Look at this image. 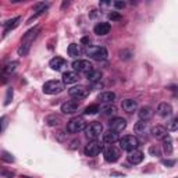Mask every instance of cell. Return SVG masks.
<instances>
[{
  "mask_svg": "<svg viewBox=\"0 0 178 178\" xmlns=\"http://www.w3.org/2000/svg\"><path fill=\"white\" fill-rule=\"evenodd\" d=\"M118 142H120L121 149L122 150H128V152H131L134 149H138V146H139V140L134 135H125L121 139H118Z\"/></svg>",
  "mask_w": 178,
  "mask_h": 178,
  "instance_id": "3957f363",
  "label": "cell"
},
{
  "mask_svg": "<svg viewBox=\"0 0 178 178\" xmlns=\"http://www.w3.org/2000/svg\"><path fill=\"white\" fill-rule=\"evenodd\" d=\"M43 93L46 95H57L60 92H63L64 90V83L60 82V81H56V79H53V81H47V82L43 83Z\"/></svg>",
  "mask_w": 178,
  "mask_h": 178,
  "instance_id": "277c9868",
  "label": "cell"
},
{
  "mask_svg": "<svg viewBox=\"0 0 178 178\" xmlns=\"http://www.w3.org/2000/svg\"><path fill=\"white\" fill-rule=\"evenodd\" d=\"M4 121H6V117H0V134H1L3 127H4Z\"/></svg>",
  "mask_w": 178,
  "mask_h": 178,
  "instance_id": "ab89813d",
  "label": "cell"
},
{
  "mask_svg": "<svg viewBox=\"0 0 178 178\" xmlns=\"http://www.w3.org/2000/svg\"><path fill=\"white\" fill-rule=\"evenodd\" d=\"M65 60H64L63 57H58V56H56V57H53L49 61V67H50L51 70H54V71H60V70H63L64 67H65Z\"/></svg>",
  "mask_w": 178,
  "mask_h": 178,
  "instance_id": "5bb4252c",
  "label": "cell"
},
{
  "mask_svg": "<svg viewBox=\"0 0 178 178\" xmlns=\"http://www.w3.org/2000/svg\"><path fill=\"white\" fill-rule=\"evenodd\" d=\"M102 71H99V70H92L90 72H88L86 74V79H88L89 82H92V83H97V82H100V79H102Z\"/></svg>",
  "mask_w": 178,
  "mask_h": 178,
  "instance_id": "cb8c5ba5",
  "label": "cell"
},
{
  "mask_svg": "<svg viewBox=\"0 0 178 178\" xmlns=\"http://www.w3.org/2000/svg\"><path fill=\"white\" fill-rule=\"evenodd\" d=\"M100 110V107H99V104H90V106H88V107L85 108V114L86 115H92V114H96L97 111Z\"/></svg>",
  "mask_w": 178,
  "mask_h": 178,
  "instance_id": "f1b7e54d",
  "label": "cell"
},
{
  "mask_svg": "<svg viewBox=\"0 0 178 178\" xmlns=\"http://www.w3.org/2000/svg\"><path fill=\"white\" fill-rule=\"evenodd\" d=\"M150 135L154 139H164L167 136V129L161 125H156V127L150 128Z\"/></svg>",
  "mask_w": 178,
  "mask_h": 178,
  "instance_id": "e0dca14e",
  "label": "cell"
},
{
  "mask_svg": "<svg viewBox=\"0 0 178 178\" xmlns=\"http://www.w3.org/2000/svg\"><path fill=\"white\" fill-rule=\"evenodd\" d=\"M131 56H132V53L128 50H121L120 51V57L124 58V60H128V58H131Z\"/></svg>",
  "mask_w": 178,
  "mask_h": 178,
  "instance_id": "8d00e7d4",
  "label": "cell"
},
{
  "mask_svg": "<svg viewBox=\"0 0 178 178\" xmlns=\"http://www.w3.org/2000/svg\"><path fill=\"white\" fill-rule=\"evenodd\" d=\"M115 99V93L114 92H102L97 95V100L100 103H104V104H111Z\"/></svg>",
  "mask_w": 178,
  "mask_h": 178,
  "instance_id": "ac0fdd59",
  "label": "cell"
},
{
  "mask_svg": "<svg viewBox=\"0 0 178 178\" xmlns=\"http://www.w3.org/2000/svg\"><path fill=\"white\" fill-rule=\"evenodd\" d=\"M1 159L4 161H7V163H13L14 161V157L8 152H1Z\"/></svg>",
  "mask_w": 178,
  "mask_h": 178,
  "instance_id": "836d02e7",
  "label": "cell"
},
{
  "mask_svg": "<svg viewBox=\"0 0 178 178\" xmlns=\"http://www.w3.org/2000/svg\"><path fill=\"white\" fill-rule=\"evenodd\" d=\"M118 139H120L118 134L114 132V131H107V132L103 134V142L107 143V145H114Z\"/></svg>",
  "mask_w": 178,
  "mask_h": 178,
  "instance_id": "44dd1931",
  "label": "cell"
},
{
  "mask_svg": "<svg viewBox=\"0 0 178 178\" xmlns=\"http://www.w3.org/2000/svg\"><path fill=\"white\" fill-rule=\"evenodd\" d=\"M17 65H18V63L17 61H11V63H8L3 68V72H6V74H10V72H14L15 71V68H17Z\"/></svg>",
  "mask_w": 178,
  "mask_h": 178,
  "instance_id": "f546056e",
  "label": "cell"
},
{
  "mask_svg": "<svg viewBox=\"0 0 178 178\" xmlns=\"http://www.w3.org/2000/svg\"><path fill=\"white\" fill-rule=\"evenodd\" d=\"M86 54L90 58L96 60V61H103V60L107 58L108 51L103 46H89L88 49H86Z\"/></svg>",
  "mask_w": 178,
  "mask_h": 178,
  "instance_id": "7a4b0ae2",
  "label": "cell"
},
{
  "mask_svg": "<svg viewBox=\"0 0 178 178\" xmlns=\"http://www.w3.org/2000/svg\"><path fill=\"white\" fill-rule=\"evenodd\" d=\"M157 114L160 117H170L172 114V107L170 103H160L159 106H157Z\"/></svg>",
  "mask_w": 178,
  "mask_h": 178,
  "instance_id": "9a60e30c",
  "label": "cell"
},
{
  "mask_svg": "<svg viewBox=\"0 0 178 178\" xmlns=\"http://www.w3.org/2000/svg\"><path fill=\"white\" fill-rule=\"evenodd\" d=\"M19 21H21V18H19V17H15V18L8 19L7 22H4V26H6V29H4V35H7V33L11 31V29L17 28V26H18V24H19Z\"/></svg>",
  "mask_w": 178,
  "mask_h": 178,
  "instance_id": "d4e9b609",
  "label": "cell"
},
{
  "mask_svg": "<svg viewBox=\"0 0 178 178\" xmlns=\"http://www.w3.org/2000/svg\"><path fill=\"white\" fill-rule=\"evenodd\" d=\"M85 135L88 139L95 140L97 136H100V134H103V125L99 122V121H93L90 122L88 127H85Z\"/></svg>",
  "mask_w": 178,
  "mask_h": 178,
  "instance_id": "5b68a950",
  "label": "cell"
},
{
  "mask_svg": "<svg viewBox=\"0 0 178 178\" xmlns=\"http://www.w3.org/2000/svg\"><path fill=\"white\" fill-rule=\"evenodd\" d=\"M102 150H103V145L96 139L92 140V142H89L88 145L85 146V149H83L85 156H88V157H95V156H97Z\"/></svg>",
  "mask_w": 178,
  "mask_h": 178,
  "instance_id": "9c48e42d",
  "label": "cell"
},
{
  "mask_svg": "<svg viewBox=\"0 0 178 178\" xmlns=\"http://www.w3.org/2000/svg\"><path fill=\"white\" fill-rule=\"evenodd\" d=\"M78 79H79V75H78V72H75V71H67V72L63 74L64 83H75V82H78Z\"/></svg>",
  "mask_w": 178,
  "mask_h": 178,
  "instance_id": "7402d4cb",
  "label": "cell"
},
{
  "mask_svg": "<svg viewBox=\"0 0 178 178\" xmlns=\"http://www.w3.org/2000/svg\"><path fill=\"white\" fill-rule=\"evenodd\" d=\"M163 147H164V152L167 153V154H171V153H172V140L170 139L168 136H165V138H164Z\"/></svg>",
  "mask_w": 178,
  "mask_h": 178,
  "instance_id": "83f0119b",
  "label": "cell"
},
{
  "mask_svg": "<svg viewBox=\"0 0 178 178\" xmlns=\"http://www.w3.org/2000/svg\"><path fill=\"white\" fill-rule=\"evenodd\" d=\"M81 42H82L83 44H89V43H90V39L85 36V38H82V40H81Z\"/></svg>",
  "mask_w": 178,
  "mask_h": 178,
  "instance_id": "60d3db41",
  "label": "cell"
},
{
  "mask_svg": "<svg viewBox=\"0 0 178 178\" xmlns=\"http://www.w3.org/2000/svg\"><path fill=\"white\" fill-rule=\"evenodd\" d=\"M121 107H122L124 111H127V113H134L138 108V103L135 102L134 99H124L121 102Z\"/></svg>",
  "mask_w": 178,
  "mask_h": 178,
  "instance_id": "2e32d148",
  "label": "cell"
},
{
  "mask_svg": "<svg viewBox=\"0 0 178 178\" xmlns=\"http://www.w3.org/2000/svg\"><path fill=\"white\" fill-rule=\"evenodd\" d=\"M100 114L103 115H106V117H108V115H113L117 111V108H115L114 104H104V106H102L100 107Z\"/></svg>",
  "mask_w": 178,
  "mask_h": 178,
  "instance_id": "484cf974",
  "label": "cell"
},
{
  "mask_svg": "<svg viewBox=\"0 0 178 178\" xmlns=\"http://www.w3.org/2000/svg\"><path fill=\"white\" fill-rule=\"evenodd\" d=\"M72 68L75 72H83V74H88L93 70V64L90 63L89 60H81L78 58L75 61H72Z\"/></svg>",
  "mask_w": 178,
  "mask_h": 178,
  "instance_id": "ba28073f",
  "label": "cell"
},
{
  "mask_svg": "<svg viewBox=\"0 0 178 178\" xmlns=\"http://www.w3.org/2000/svg\"><path fill=\"white\" fill-rule=\"evenodd\" d=\"M85 127H86V124H85V120L82 117H74L67 122V131L70 134L81 132V131L85 129Z\"/></svg>",
  "mask_w": 178,
  "mask_h": 178,
  "instance_id": "8992f818",
  "label": "cell"
},
{
  "mask_svg": "<svg viewBox=\"0 0 178 178\" xmlns=\"http://www.w3.org/2000/svg\"><path fill=\"white\" fill-rule=\"evenodd\" d=\"M175 163H177V161H175V160L174 159H168V160H163V164L165 165V167H172V165H175Z\"/></svg>",
  "mask_w": 178,
  "mask_h": 178,
  "instance_id": "f35d334b",
  "label": "cell"
},
{
  "mask_svg": "<svg viewBox=\"0 0 178 178\" xmlns=\"http://www.w3.org/2000/svg\"><path fill=\"white\" fill-rule=\"evenodd\" d=\"M89 92L90 89L83 86V85H78V86H72V88L68 89V95L71 97H75V99H85L89 96Z\"/></svg>",
  "mask_w": 178,
  "mask_h": 178,
  "instance_id": "30bf717a",
  "label": "cell"
},
{
  "mask_svg": "<svg viewBox=\"0 0 178 178\" xmlns=\"http://www.w3.org/2000/svg\"><path fill=\"white\" fill-rule=\"evenodd\" d=\"M108 127H110V131H114V132H122L125 128H127V121L124 120L122 117H115L108 122Z\"/></svg>",
  "mask_w": 178,
  "mask_h": 178,
  "instance_id": "8fae6325",
  "label": "cell"
},
{
  "mask_svg": "<svg viewBox=\"0 0 178 178\" xmlns=\"http://www.w3.org/2000/svg\"><path fill=\"white\" fill-rule=\"evenodd\" d=\"M79 107V102L78 100H67L65 103L61 104V111L64 114H74Z\"/></svg>",
  "mask_w": 178,
  "mask_h": 178,
  "instance_id": "7c38bea8",
  "label": "cell"
},
{
  "mask_svg": "<svg viewBox=\"0 0 178 178\" xmlns=\"http://www.w3.org/2000/svg\"><path fill=\"white\" fill-rule=\"evenodd\" d=\"M68 54H70L71 57H79V56H82L83 54V49L81 44H76V43H71L68 46Z\"/></svg>",
  "mask_w": 178,
  "mask_h": 178,
  "instance_id": "603a6c76",
  "label": "cell"
},
{
  "mask_svg": "<svg viewBox=\"0 0 178 178\" xmlns=\"http://www.w3.org/2000/svg\"><path fill=\"white\" fill-rule=\"evenodd\" d=\"M46 122L49 124V125H58L60 124V118L58 117H56V115H49L47 118H46Z\"/></svg>",
  "mask_w": 178,
  "mask_h": 178,
  "instance_id": "4dcf8cb0",
  "label": "cell"
},
{
  "mask_svg": "<svg viewBox=\"0 0 178 178\" xmlns=\"http://www.w3.org/2000/svg\"><path fill=\"white\" fill-rule=\"evenodd\" d=\"M138 115H139V118L142 121H149L153 117V108L149 107V106H143V107L139 108Z\"/></svg>",
  "mask_w": 178,
  "mask_h": 178,
  "instance_id": "ffe728a7",
  "label": "cell"
},
{
  "mask_svg": "<svg viewBox=\"0 0 178 178\" xmlns=\"http://www.w3.org/2000/svg\"><path fill=\"white\" fill-rule=\"evenodd\" d=\"M146 129H147V122L146 121L139 120L135 125H134V131H135L136 134H143Z\"/></svg>",
  "mask_w": 178,
  "mask_h": 178,
  "instance_id": "4316f807",
  "label": "cell"
},
{
  "mask_svg": "<svg viewBox=\"0 0 178 178\" xmlns=\"http://www.w3.org/2000/svg\"><path fill=\"white\" fill-rule=\"evenodd\" d=\"M38 32H39V26H35V28H32V29L25 32V35L22 36V39H21V44H19V47H18L19 56H26V54L29 53L31 46H32V43H33L35 38H36Z\"/></svg>",
  "mask_w": 178,
  "mask_h": 178,
  "instance_id": "6da1fadb",
  "label": "cell"
},
{
  "mask_svg": "<svg viewBox=\"0 0 178 178\" xmlns=\"http://www.w3.org/2000/svg\"><path fill=\"white\" fill-rule=\"evenodd\" d=\"M177 129H178V120L177 118H172L171 122L168 124V131H172V132H174V131H177Z\"/></svg>",
  "mask_w": 178,
  "mask_h": 178,
  "instance_id": "e575fe53",
  "label": "cell"
},
{
  "mask_svg": "<svg viewBox=\"0 0 178 178\" xmlns=\"http://www.w3.org/2000/svg\"><path fill=\"white\" fill-rule=\"evenodd\" d=\"M149 153L152 154V156H156V157H159V156H161V152H160L159 147L156 146H152L150 149H149Z\"/></svg>",
  "mask_w": 178,
  "mask_h": 178,
  "instance_id": "d590c367",
  "label": "cell"
},
{
  "mask_svg": "<svg viewBox=\"0 0 178 178\" xmlns=\"http://www.w3.org/2000/svg\"><path fill=\"white\" fill-rule=\"evenodd\" d=\"M103 156H104V160L108 161V163H115L117 160L120 159L121 156V150L114 145H108L104 150H103Z\"/></svg>",
  "mask_w": 178,
  "mask_h": 178,
  "instance_id": "52a82bcc",
  "label": "cell"
},
{
  "mask_svg": "<svg viewBox=\"0 0 178 178\" xmlns=\"http://www.w3.org/2000/svg\"><path fill=\"white\" fill-rule=\"evenodd\" d=\"M11 100H13V88H8L6 93V99H4V106H8Z\"/></svg>",
  "mask_w": 178,
  "mask_h": 178,
  "instance_id": "1f68e13d",
  "label": "cell"
},
{
  "mask_svg": "<svg viewBox=\"0 0 178 178\" xmlns=\"http://www.w3.org/2000/svg\"><path fill=\"white\" fill-rule=\"evenodd\" d=\"M113 4H114V7L117 8V10H122L124 7L127 6V4H125V1H114Z\"/></svg>",
  "mask_w": 178,
  "mask_h": 178,
  "instance_id": "74e56055",
  "label": "cell"
},
{
  "mask_svg": "<svg viewBox=\"0 0 178 178\" xmlns=\"http://www.w3.org/2000/svg\"><path fill=\"white\" fill-rule=\"evenodd\" d=\"M143 157H145L143 153L140 152V150H138V149H134L131 152H128V156H127L128 161L131 164H139V163H142Z\"/></svg>",
  "mask_w": 178,
  "mask_h": 178,
  "instance_id": "4fadbf2b",
  "label": "cell"
},
{
  "mask_svg": "<svg viewBox=\"0 0 178 178\" xmlns=\"http://www.w3.org/2000/svg\"><path fill=\"white\" fill-rule=\"evenodd\" d=\"M108 18L111 21H120L122 17H121V14L118 11H111V13H108Z\"/></svg>",
  "mask_w": 178,
  "mask_h": 178,
  "instance_id": "d6a6232c",
  "label": "cell"
},
{
  "mask_svg": "<svg viewBox=\"0 0 178 178\" xmlns=\"http://www.w3.org/2000/svg\"><path fill=\"white\" fill-rule=\"evenodd\" d=\"M93 32H95L97 36H104L110 32V24L108 22H99L97 25L93 28Z\"/></svg>",
  "mask_w": 178,
  "mask_h": 178,
  "instance_id": "d6986e66",
  "label": "cell"
}]
</instances>
